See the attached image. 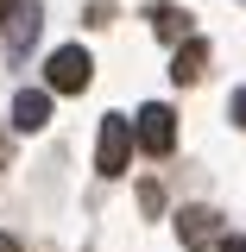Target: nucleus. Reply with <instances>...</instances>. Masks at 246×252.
<instances>
[{
	"label": "nucleus",
	"mask_w": 246,
	"mask_h": 252,
	"mask_svg": "<svg viewBox=\"0 0 246 252\" xmlns=\"http://www.w3.org/2000/svg\"><path fill=\"white\" fill-rule=\"evenodd\" d=\"M221 252H246V233H234V240H221Z\"/></svg>",
	"instance_id": "obj_10"
},
{
	"label": "nucleus",
	"mask_w": 246,
	"mask_h": 252,
	"mask_svg": "<svg viewBox=\"0 0 246 252\" xmlns=\"http://www.w3.org/2000/svg\"><path fill=\"white\" fill-rule=\"evenodd\" d=\"M227 114H234V126H246V89H234V101H227Z\"/></svg>",
	"instance_id": "obj_9"
},
{
	"label": "nucleus",
	"mask_w": 246,
	"mask_h": 252,
	"mask_svg": "<svg viewBox=\"0 0 246 252\" xmlns=\"http://www.w3.org/2000/svg\"><path fill=\"white\" fill-rule=\"evenodd\" d=\"M0 252H19V240H13V233H0Z\"/></svg>",
	"instance_id": "obj_11"
},
{
	"label": "nucleus",
	"mask_w": 246,
	"mask_h": 252,
	"mask_svg": "<svg viewBox=\"0 0 246 252\" xmlns=\"http://www.w3.org/2000/svg\"><path fill=\"white\" fill-rule=\"evenodd\" d=\"M183 32H189V19H183V13L158 6V38H183Z\"/></svg>",
	"instance_id": "obj_8"
},
{
	"label": "nucleus",
	"mask_w": 246,
	"mask_h": 252,
	"mask_svg": "<svg viewBox=\"0 0 246 252\" xmlns=\"http://www.w3.org/2000/svg\"><path fill=\"white\" fill-rule=\"evenodd\" d=\"M177 240H183L189 252L215 246V240H221V215H215V208H183V215H177Z\"/></svg>",
	"instance_id": "obj_5"
},
{
	"label": "nucleus",
	"mask_w": 246,
	"mask_h": 252,
	"mask_svg": "<svg viewBox=\"0 0 246 252\" xmlns=\"http://www.w3.org/2000/svg\"><path fill=\"white\" fill-rule=\"evenodd\" d=\"M133 145L152 152V158H164L171 145H177V114H171L164 101H145V107L133 114Z\"/></svg>",
	"instance_id": "obj_1"
},
{
	"label": "nucleus",
	"mask_w": 246,
	"mask_h": 252,
	"mask_svg": "<svg viewBox=\"0 0 246 252\" xmlns=\"http://www.w3.org/2000/svg\"><path fill=\"white\" fill-rule=\"evenodd\" d=\"M0 164H6V132H0Z\"/></svg>",
	"instance_id": "obj_13"
},
{
	"label": "nucleus",
	"mask_w": 246,
	"mask_h": 252,
	"mask_svg": "<svg viewBox=\"0 0 246 252\" xmlns=\"http://www.w3.org/2000/svg\"><path fill=\"white\" fill-rule=\"evenodd\" d=\"M38 26H44V13L32 6V0H13V13H6V57H26L32 44H38Z\"/></svg>",
	"instance_id": "obj_4"
},
{
	"label": "nucleus",
	"mask_w": 246,
	"mask_h": 252,
	"mask_svg": "<svg viewBox=\"0 0 246 252\" xmlns=\"http://www.w3.org/2000/svg\"><path fill=\"white\" fill-rule=\"evenodd\" d=\"M44 120H51V89H19L13 94V126L19 132H38Z\"/></svg>",
	"instance_id": "obj_6"
},
{
	"label": "nucleus",
	"mask_w": 246,
	"mask_h": 252,
	"mask_svg": "<svg viewBox=\"0 0 246 252\" xmlns=\"http://www.w3.org/2000/svg\"><path fill=\"white\" fill-rule=\"evenodd\" d=\"M202 69H209V44H202V38H189V44H177V63H171V82H202Z\"/></svg>",
	"instance_id": "obj_7"
},
{
	"label": "nucleus",
	"mask_w": 246,
	"mask_h": 252,
	"mask_svg": "<svg viewBox=\"0 0 246 252\" xmlns=\"http://www.w3.org/2000/svg\"><path fill=\"white\" fill-rule=\"evenodd\" d=\"M95 164H101V177H120L126 164H133V120H126V114H107V120H101Z\"/></svg>",
	"instance_id": "obj_2"
},
{
	"label": "nucleus",
	"mask_w": 246,
	"mask_h": 252,
	"mask_svg": "<svg viewBox=\"0 0 246 252\" xmlns=\"http://www.w3.org/2000/svg\"><path fill=\"white\" fill-rule=\"evenodd\" d=\"M6 13H13V0H0V26H6Z\"/></svg>",
	"instance_id": "obj_12"
},
{
	"label": "nucleus",
	"mask_w": 246,
	"mask_h": 252,
	"mask_svg": "<svg viewBox=\"0 0 246 252\" xmlns=\"http://www.w3.org/2000/svg\"><path fill=\"white\" fill-rule=\"evenodd\" d=\"M95 76V57L82 51V44H63V51H51V63H44V82L57 94H82Z\"/></svg>",
	"instance_id": "obj_3"
}]
</instances>
